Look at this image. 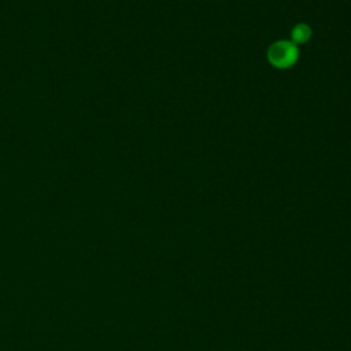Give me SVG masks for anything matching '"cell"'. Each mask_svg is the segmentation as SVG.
<instances>
[{
  "label": "cell",
  "mask_w": 351,
  "mask_h": 351,
  "mask_svg": "<svg viewBox=\"0 0 351 351\" xmlns=\"http://www.w3.org/2000/svg\"><path fill=\"white\" fill-rule=\"evenodd\" d=\"M298 48L291 41H277L267 51L269 62L277 69H287L298 59Z\"/></svg>",
  "instance_id": "obj_1"
},
{
  "label": "cell",
  "mask_w": 351,
  "mask_h": 351,
  "mask_svg": "<svg viewBox=\"0 0 351 351\" xmlns=\"http://www.w3.org/2000/svg\"><path fill=\"white\" fill-rule=\"evenodd\" d=\"M310 36H311V29L306 23L296 25L291 32V37L295 43H306L310 38Z\"/></svg>",
  "instance_id": "obj_2"
}]
</instances>
